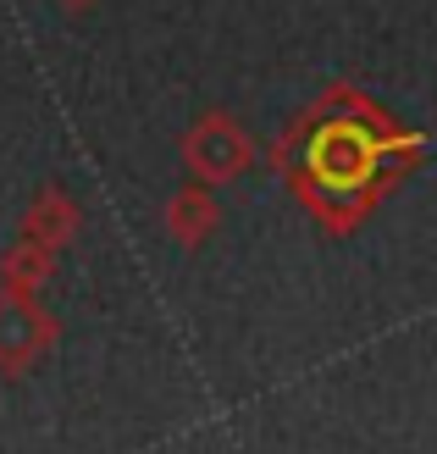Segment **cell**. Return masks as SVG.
Masks as SVG:
<instances>
[{"instance_id":"6da1fadb","label":"cell","mask_w":437,"mask_h":454,"mask_svg":"<svg viewBox=\"0 0 437 454\" xmlns=\"http://www.w3.org/2000/svg\"><path fill=\"white\" fill-rule=\"evenodd\" d=\"M426 150L432 139L421 128H404L355 78H332L271 145V172L321 233L349 239L426 161Z\"/></svg>"},{"instance_id":"7a4b0ae2","label":"cell","mask_w":437,"mask_h":454,"mask_svg":"<svg viewBox=\"0 0 437 454\" xmlns=\"http://www.w3.org/2000/svg\"><path fill=\"white\" fill-rule=\"evenodd\" d=\"M177 155L183 167H189L194 184H238V177L255 167V133H249L233 111H199V117L189 122V133L177 139Z\"/></svg>"},{"instance_id":"3957f363","label":"cell","mask_w":437,"mask_h":454,"mask_svg":"<svg viewBox=\"0 0 437 454\" xmlns=\"http://www.w3.org/2000/svg\"><path fill=\"white\" fill-rule=\"evenodd\" d=\"M61 322L56 310L39 305V294H17V288H0V377H28L44 355L56 349Z\"/></svg>"},{"instance_id":"277c9868","label":"cell","mask_w":437,"mask_h":454,"mask_svg":"<svg viewBox=\"0 0 437 454\" xmlns=\"http://www.w3.org/2000/svg\"><path fill=\"white\" fill-rule=\"evenodd\" d=\"M160 227H167V239L177 249H199V244H211V233L222 227V200L211 184H189V189H177L167 200V211H160Z\"/></svg>"},{"instance_id":"5b68a950","label":"cell","mask_w":437,"mask_h":454,"mask_svg":"<svg viewBox=\"0 0 437 454\" xmlns=\"http://www.w3.org/2000/svg\"><path fill=\"white\" fill-rule=\"evenodd\" d=\"M78 227H83V206L61 184H44L34 194V206L22 211V239H39V244H51V249H66V244L78 239Z\"/></svg>"},{"instance_id":"8992f818","label":"cell","mask_w":437,"mask_h":454,"mask_svg":"<svg viewBox=\"0 0 437 454\" xmlns=\"http://www.w3.org/2000/svg\"><path fill=\"white\" fill-rule=\"evenodd\" d=\"M56 255L61 249L39 244V239H17L12 249H0V288H17V294H44L56 278Z\"/></svg>"},{"instance_id":"52a82bcc","label":"cell","mask_w":437,"mask_h":454,"mask_svg":"<svg viewBox=\"0 0 437 454\" xmlns=\"http://www.w3.org/2000/svg\"><path fill=\"white\" fill-rule=\"evenodd\" d=\"M61 6H66V12H89V6H95V0H61Z\"/></svg>"}]
</instances>
